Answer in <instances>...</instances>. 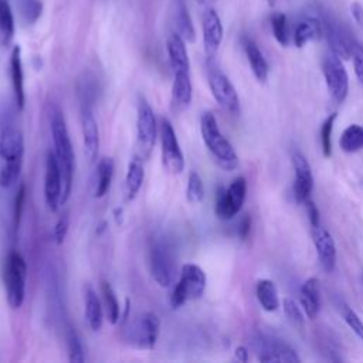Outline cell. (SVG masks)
Masks as SVG:
<instances>
[{
	"instance_id": "obj_27",
	"label": "cell",
	"mask_w": 363,
	"mask_h": 363,
	"mask_svg": "<svg viewBox=\"0 0 363 363\" xmlns=\"http://www.w3.org/2000/svg\"><path fill=\"white\" fill-rule=\"evenodd\" d=\"M104 308L97 294L88 287L86 290V321L91 331L98 332L104 324Z\"/></svg>"
},
{
	"instance_id": "obj_16",
	"label": "cell",
	"mask_w": 363,
	"mask_h": 363,
	"mask_svg": "<svg viewBox=\"0 0 363 363\" xmlns=\"http://www.w3.org/2000/svg\"><path fill=\"white\" fill-rule=\"evenodd\" d=\"M312 238L322 268L327 273H332L336 266V246L331 233L324 227L316 226L312 230Z\"/></svg>"
},
{
	"instance_id": "obj_22",
	"label": "cell",
	"mask_w": 363,
	"mask_h": 363,
	"mask_svg": "<svg viewBox=\"0 0 363 363\" xmlns=\"http://www.w3.org/2000/svg\"><path fill=\"white\" fill-rule=\"evenodd\" d=\"M324 34L319 17H305L297 25L294 30V43L298 49H302L312 40H318Z\"/></svg>"
},
{
	"instance_id": "obj_29",
	"label": "cell",
	"mask_w": 363,
	"mask_h": 363,
	"mask_svg": "<svg viewBox=\"0 0 363 363\" xmlns=\"http://www.w3.org/2000/svg\"><path fill=\"white\" fill-rule=\"evenodd\" d=\"M255 294H257V299L260 302V305L263 307V310H266L267 312H273L278 310L279 298H278L277 287L273 281L260 279L257 282Z\"/></svg>"
},
{
	"instance_id": "obj_14",
	"label": "cell",
	"mask_w": 363,
	"mask_h": 363,
	"mask_svg": "<svg viewBox=\"0 0 363 363\" xmlns=\"http://www.w3.org/2000/svg\"><path fill=\"white\" fill-rule=\"evenodd\" d=\"M292 165L295 171V182H294V197L297 203L305 205L307 200L311 199V193L314 189V176L311 171V165L305 156L295 152L292 155Z\"/></svg>"
},
{
	"instance_id": "obj_46",
	"label": "cell",
	"mask_w": 363,
	"mask_h": 363,
	"mask_svg": "<svg viewBox=\"0 0 363 363\" xmlns=\"http://www.w3.org/2000/svg\"><path fill=\"white\" fill-rule=\"evenodd\" d=\"M251 230V218L249 216H246L243 220L240 221V225H238V236L241 238H246L249 236Z\"/></svg>"
},
{
	"instance_id": "obj_12",
	"label": "cell",
	"mask_w": 363,
	"mask_h": 363,
	"mask_svg": "<svg viewBox=\"0 0 363 363\" xmlns=\"http://www.w3.org/2000/svg\"><path fill=\"white\" fill-rule=\"evenodd\" d=\"M209 87L210 91L217 101V104L229 111L230 114H238L240 112V99L238 94L231 84L227 75H225L220 70L213 68L209 73Z\"/></svg>"
},
{
	"instance_id": "obj_24",
	"label": "cell",
	"mask_w": 363,
	"mask_h": 363,
	"mask_svg": "<svg viewBox=\"0 0 363 363\" xmlns=\"http://www.w3.org/2000/svg\"><path fill=\"white\" fill-rule=\"evenodd\" d=\"M168 54L173 71L190 70V62L186 50V42L180 37L179 33H173L168 38Z\"/></svg>"
},
{
	"instance_id": "obj_8",
	"label": "cell",
	"mask_w": 363,
	"mask_h": 363,
	"mask_svg": "<svg viewBox=\"0 0 363 363\" xmlns=\"http://www.w3.org/2000/svg\"><path fill=\"white\" fill-rule=\"evenodd\" d=\"M322 71H324L327 88L335 103H344L349 91V77L347 68L339 58L332 51L325 55L322 63Z\"/></svg>"
},
{
	"instance_id": "obj_9",
	"label": "cell",
	"mask_w": 363,
	"mask_h": 363,
	"mask_svg": "<svg viewBox=\"0 0 363 363\" xmlns=\"http://www.w3.org/2000/svg\"><path fill=\"white\" fill-rule=\"evenodd\" d=\"M160 142H162V164L172 175H180L185 171V156L171 121L162 119L160 125Z\"/></svg>"
},
{
	"instance_id": "obj_10",
	"label": "cell",
	"mask_w": 363,
	"mask_h": 363,
	"mask_svg": "<svg viewBox=\"0 0 363 363\" xmlns=\"http://www.w3.org/2000/svg\"><path fill=\"white\" fill-rule=\"evenodd\" d=\"M149 267L153 279L160 287L169 288L175 284L176 263L171 250L162 245H155L149 251Z\"/></svg>"
},
{
	"instance_id": "obj_32",
	"label": "cell",
	"mask_w": 363,
	"mask_h": 363,
	"mask_svg": "<svg viewBox=\"0 0 363 363\" xmlns=\"http://www.w3.org/2000/svg\"><path fill=\"white\" fill-rule=\"evenodd\" d=\"M14 36V16L10 0H0V38L3 45H9Z\"/></svg>"
},
{
	"instance_id": "obj_31",
	"label": "cell",
	"mask_w": 363,
	"mask_h": 363,
	"mask_svg": "<svg viewBox=\"0 0 363 363\" xmlns=\"http://www.w3.org/2000/svg\"><path fill=\"white\" fill-rule=\"evenodd\" d=\"M340 149L347 153H355L363 149V127L358 124L349 125L339 139Z\"/></svg>"
},
{
	"instance_id": "obj_25",
	"label": "cell",
	"mask_w": 363,
	"mask_h": 363,
	"mask_svg": "<svg viewBox=\"0 0 363 363\" xmlns=\"http://www.w3.org/2000/svg\"><path fill=\"white\" fill-rule=\"evenodd\" d=\"M299 299L305 315L314 321L319 312V290L316 278H310L302 284Z\"/></svg>"
},
{
	"instance_id": "obj_50",
	"label": "cell",
	"mask_w": 363,
	"mask_h": 363,
	"mask_svg": "<svg viewBox=\"0 0 363 363\" xmlns=\"http://www.w3.org/2000/svg\"><path fill=\"white\" fill-rule=\"evenodd\" d=\"M214 2V0H200V3H203V5H212Z\"/></svg>"
},
{
	"instance_id": "obj_23",
	"label": "cell",
	"mask_w": 363,
	"mask_h": 363,
	"mask_svg": "<svg viewBox=\"0 0 363 363\" xmlns=\"http://www.w3.org/2000/svg\"><path fill=\"white\" fill-rule=\"evenodd\" d=\"M243 46H245V51H246V55L249 60V64L253 70V74L255 75V78L258 79L260 83H266L267 78H268L270 67H268V63H267L264 54L261 53L258 46L250 38H245Z\"/></svg>"
},
{
	"instance_id": "obj_1",
	"label": "cell",
	"mask_w": 363,
	"mask_h": 363,
	"mask_svg": "<svg viewBox=\"0 0 363 363\" xmlns=\"http://www.w3.org/2000/svg\"><path fill=\"white\" fill-rule=\"evenodd\" d=\"M50 128L54 142V155L58 160L60 168L63 173V197L62 206L68 200L73 190V179H74V164L75 156L73 149V142L66 124V118L63 111L57 105L50 108Z\"/></svg>"
},
{
	"instance_id": "obj_15",
	"label": "cell",
	"mask_w": 363,
	"mask_h": 363,
	"mask_svg": "<svg viewBox=\"0 0 363 363\" xmlns=\"http://www.w3.org/2000/svg\"><path fill=\"white\" fill-rule=\"evenodd\" d=\"M201 30H203V46L208 57H213L221 42H223V25H221V20L217 14V12L212 8H209L203 18H201Z\"/></svg>"
},
{
	"instance_id": "obj_45",
	"label": "cell",
	"mask_w": 363,
	"mask_h": 363,
	"mask_svg": "<svg viewBox=\"0 0 363 363\" xmlns=\"http://www.w3.org/2000/svg\"><path fill=\"white\" fill-rule=\"evenodd\" d=\"M305 206H307V210H308V216H310V220H311L312 227L319 226V210H318V208L315 206L314 201H312L311 199L307 200Z\"/></svg>"
},
{
	"instance_id": "obj_19",
	"label": "cell",
	"mask_w": 363,
	"mask_h": 363,
	"mask_svg": "<svg viewBox=\"0 0 363 363\" xmlns=\"http://www.w3.org/2000/svg\"><path fill=\"white\" fill-rule=\"evenodd\" d=\"M82 129L84 152L90 162H95L99 151V129L91 108L84 107L82 112Z\"/></svg>"
},
{
	"instance_id": "obj_37",
	"label": "cell",
	"mask_w": 363,
	"mask_h": 363,
	"mask_svg": "<svg viewBox=\"0 0 363 363\" xmlns=\"http://www.w3.org/2000/svg\"><path fill=\"white\" fill-rule=\"evenodd\" d=\"M177 29H179L180 37L184 38L185 42H189V43L195 42L196 30H195L193 22H192L190 14L186 10V8H182L180 12L177 13Z\"/></svg>"
},
{
	"instance_id": "obj_47",
	"label": "cell",
	"mask_w": 363,
	"mask_h": 363,
	"mask_svg": "<svg viewBox=\"0 0 363 363\" xmlns=\"http://www.w3.org/2000/svg\"><path fill=\"white\" fill-rule=\"evenodd\" d=\"M351 13L355 18V22L358 23V26L363 27V6L360 3H352L351 5Z\"/></svg>"
},
{
	"instance_id": "obj_48",
	"label": "cell",
	"mask_w": 363,
	"mask_h": 363,
	"mask_svg": "<svg viewBox=\"0 0 363 363\" xmlns=\"http://www.w3.org/2000/svg\"><path fill=\"white\" fill-rule=\"evenodd\" d=\"M236 359L240 362H247L249 360V351L245 347H238L236 349Z\"/></svg>"
},
{
	"instance_id": "obj_21",
	"label": "cell",
	"mask_w": 363,
	"mask_h": 363,
	"mask_svg": "<svg viewBox=\"0 0 363 363\" xmlns=\"http://www.w3.org/2000/svg\"><path fill=\"white\" fill-rule=\"evenodd\" d=\"M172 84V101L179 108H186L190 105L193 98V86L190 78V70L173 71Z\"/></svg>"
},
{
	"instance_id": "obj_43",
	"label": "cell",
	"mask_w": 363,
	"mask_h": 363,
	"mask_svg": "<svg viewBox=\"0 0 363 363\" xmlns=\"http://www.w3.org/2000/svg\"><path fill=\"white\" fill-rule=\"evenodd\" d=\"M282 307H284V311L292 324L299 325V327L304 325V322H305L304 314L301 312L299 307L295 304V301H292L291 298H286L284 301H282Z\"/></svg>"
},
{
	"instance_id": "obj_20",
	"label": "cell",
	"mask_w": 363,
	"mask_h": 363,
	"mask_svg": "<svg viewBox=\"0 0 363 363\" xmlns=\"http://www.w3.org/2000/svg\"><path fill=\"white\" fill-rule=\"evenodd\" d=\"M10 77H12V86H13L16 105L20 111H22L26 104V94H25V73H23V62H22V49H20V46H16L10 55Z\"/></svg>"
},
{
	"instance_id": "obj_17",
	"label": "cell",
	"mask_w": 363,
	"mask_h": 363,
	"mask_svg": "<svg viewBox=\"0 0 363 363\" xmlns=\"http://www.w3.org/2000/svg\"><path fill=\"white\" fill-rule=\"evenodd\" d=\"M25 136L14 127H6L0 132V162L23 160Z\"/></svg>"
},
{
	"instance_id": "obj_18",
	"label": "cell",
	"mask_w": 363,
	"mask_h": 363,
	"mask_svg": "<svg viewBox=\"0 0 363 363\" xmlns=\"http://www.w3.org/2000/svg\"><path fill=\"white\" fill-rule=\"evenodd\" d=\"M260 347L258 359L261 362H299V356L297 352L288 347L284 342L271 340V339H261L258 340Z\"/></svg>"
},
{
	"instance_id": "obj_38",
	"label": "cell",
	"mask_w": 363,
	"mask_h": 363,
	"mask_svg": "<svg viewBox=\"0 0 363 363\" xmlns=\"http://www.w3.org/2000/svg\"><path fill=\"white\" fill-rule=\"evenodd\" d=\"M338 114H331L321 128V145L322 152H324L325 158H329L332 155V132H334V124Z\"/></svg>"
},
{
	"instance_id": "obj_40",
	"label": "cell",
	"mask_w": 363,
	"mask_h": 363,
	"mask_svg": "<svg viewBox=\"0 0 363 363\" xmlns=\"http://www.w3.org/2000/svg\"><path fill=\"white\" fill-rule=\"evenodd\" d=\"M25 199H26V185L20 184L16 197H14V212H13V230L17 233L20 227V221H22V214H23V208H25Z\"/></svg>"
},
{
	"instance_id": "obj_34",
	"label": "cell",
	"mask_w": 363,
	"mask_h": 363,
	"mask_svg": "<svg viewBox=\"0 0 363 363\" xmlns=\"http://www.w3.org/2000/svg\"><path fill=\"white\" fill-rule=\"evenodd\" d=\"M271 29L277 42L281 46L287 47L290 43V32H288L287 16L284 13H274L271 16Z\"/></svg>"
},
{
	"instance_id": "obj_3",
	"label": "cell",
	"mask_w": 363,
	"mask_h": 363,
	"mask_svg": "<svg viewBox=\"0 0 363 363\" xmlns=\"http://www.w3.org/2000/svg\"><path fill=\"white\" fill-rule=\"evenodd\" d=\"M3 281L9 305L13 310H18L25 302L27 281L26 260L18 251L13 250L8 254L3 270Z\"/></svg>"
},
{
	"instance_id": "obj_42",
	"label": "cell",
	"mask_w": 363,
	"mask_h": 363,
	"mask_svg": "<svg viewBox=\"0 0 363 363\" xmlns=\"http://www.w3.org/2000/svg\"><path fill=\"white\" fill-rule=\"evenodd\" d=\"M68 229H70V216L63 214L57 220V223L53 230V241L57 246H62L64 243Z\"/></svg>"
},
{
	"instance_id": "obj_33",
	"label": "cell",
	"mask_w": 363,
	"mask_h": 363,
	"mask_svg": "<svg viewBox=\"0 0 363 363\" xmlns=\"http://www.w3.org/2000/svg\"><path fill=\"white\" fill-rule=\"evenodd\" d=\"M23 160H8L0 164V188H12L22 173Z\"/></svg>"
},
{
	"instance_id": "obj_26",
	"label": "cell",
	"mask_w": 363,
	"mask_h": 363,
	"mask_svg": "<svg viewBox=\"0 0 363 363\" xmlns=\"http://www.w3.org/2000/svg\"><path fill=\"white\" fill-rule=\"evenodd\" d=\"M144 179H145V169L142 159L135 158L129 164L125 176V197L128 201H132L138 196L140 188L144 185Z\"/></svg>"
},
{
	"instance_id": "obj_5",
	"label": "cell",
	"mask_w": 363,
	"mask_h": 363,
	"mask_svg": "<svg viewBox=\"0 0 363 363\" xmlns=\"http://www.w3.org/2000/svg\"><path fill=\"white\" fill-rule=\"evenodd\" d=\"M159 332L160 319L153 312H147L129 324L125 331V339L136 349L152 351L158 342Z\"/></svg>"
},
{
	"instance_id": "obj_30",
	"label": "cell",
	"mask_w": 363,
	"mask_h": 363,
	"mask_svg": "<svg viewBox=\"0 0 363 363\" xmlns=\"http://www.w3.org/2000/svg\"><path fill=\"white\" fill-rule=\"evenodd\" d=\"M101 294H103V304H104V312L108 319L110 324L116 325L121 321V307L119 301L116 298V294L114 288L111 287L110 282L103 281L101 282Z\"/></svg>"
},
{
	"instance_id": "obj_6",
	"label": "cell",
	"mask_w": 363,
	"mask_h": 363,
	"mask_svg": "<svg viewBox=\"0 0 363 363\" xmlns=\"http://www.w3.org/2000/svg\"><path fill=\"white\" fill-rule=\"evenodd\" d=\"M247 195V182L243 176L236 177L229 188H220L216 196V216L221 220H231L245 205Z\"/></svg>"
},
{
	"instance_id": "obj_4",
	"label": "cell",
	"mask_w": 363,
	"mask_h": 363,
	"mask_svg": "<svg viewBox=\"0 0 363 363\" xmlns=\"http://www.w3.org/2000/svg\"><path fill=\"white\" fill-rule=\"evenodd\" d=\"M206 274L199 266L188 263L180 270V277L173 287L171 295V305L173 310L184 307L188 301L197 299L206 290Z\"/></svg>"
},
{
	"instance_id": "obj_35",
	"label": "cell",
	"mask_w": 363,
	"mask_h": 363,
	"mask_svg": "<svg viewBox=\"0 0 363 363\" xmlns=\"http://www.w3.org/2000/svg\"><path fill=\"white\" fill-rule=\"evenodd\" d=\"M186 199L189 203L196 205L200 203L205 199V185L201 176L197 172H190L189 180H188V188H186Z\"/></svg>"
},
{
	"instance_id": "obj_49",
	"label": "cell",
	"mask_w": 363,
	"mask_h": 363,
	"mask_svg": "<svg viewBox=\"0 0 363 363\" xmlns=\"http://www.w3.org/2000/svg\"><path fill=\"white\" fill-rule=\"evenodd\" d=\"M123 214H124V210H123V209H116V210H115L116 223H121V220H123Z\"/></svg>"
},
{
	"instance_id": "obj_2",
	"label": "cell",
	"mask_w": 363,
	"mask_h": 363,
	"mask_svg": "<svg viewBox=\"0 0 363 363\" xmlns=\"http://www.w3.org/2000/svg\"><path fill=\"white\" fill-rule=\"evenodd\" d=\"M201 138L205 140L209 152L213 155L214 160L226 171H234L238 166V156L233 145L221 134L217 119L212 112H205L200 118Z\"/></svg>"
},
{
	"instance_id": "obj_36",
	"label": "cell",
	"mask_w": 363,
	"mask_h": 363,
	"mask_svg": "<svg viewBox=\"0 0 363 363\" xmlns=\"http://www.w3.org/2000/svg\"><path fill=\"white\" fill-rule=\"evenodd\" d=\"M43 13V5L40 0H22L20 2V16L26 25H34Z\"/></svg>"
},
{
	"instance_id": "obj_51",
	"label": "cell",
	"mask_w": 363,
	"mask_h": 363,
	"mask_svg": "<svg viewBox=\"0 0 363 363\" xmlns=\"http://www.w3.org/2000/svg\"><path fill=\"white\" fill-rule=\"evenodd\" d=\"M267 2H268V5H270V6H274V5H275V2H277V0H267Z\"/></svg>"
},
{
	"instance_id": "obj_11",
	"label": "cell",
	"mask_w": 363,
	"mask_h": 363,
	"mask_svg": "<svg viewBox=\"0 0 363 363\" xmlns=\"http://www.w3.org/2000/svg\"><path fill=\"white\" fill-rule=\"evenodd\" d=\"M322 29L328 38V45L331 47V51L336 54L342 60H349L352 55V45L355 40L349 36V33L332 18L328 13H322L321 17Z\"/></svg>"
},
{
	"instance_id": "obj_7",
	"label": "cell",
	"mask_w": 363,
	"mask_h": 363,
	"mask_svg": "<svg viewBox=\"0 0 363 363\" xmlns=\"http://www.w3.org/2000/svg\"><path fill=\"white\" fill-rule=\"evenodd\" d=\"M156 118L148 101L140 99L136 118V147L139 159L149 158L156 142Z\"/></svg>"
},
{
	"instance_id": "obj_41",
	"label": "cell",
	"mask_w": 363,
	"mask_h": 363,
	"mask_svg": "<svg viewBox=\"0 0 363 363\" xmlns=\"http://www.w3.org/2000/svg\"><path fill=\"white\" fill-rule=\"evenodd\" d=\"M68 359L73 363L84 362V351H83L82 340H79L75 331H70L68 334Z\"/></svg>"
},
{
	"instance_id": "obj_13",
	"label": "cell",
	"mask_w": 363,
	"mask_h": 363,
	"mask_svg": "<svg viewBox=\"0 0 363 363\" xmlns=\"http://www.w3.org/2000/svg\"><path fill=\"white\" fill-rule=\"evenodd\" d=\"M63 197V173L54 152L47 153L46 175H45V199L47 208L57 212L62 206Z\"/></svg>"
},
{
	"instance_id": "obj_39",
	"label": "cell",
	"mask_w": 363,
	"mask_h": 363,
	"mask_svg": "<svg viewBox=\"0 0 363 363\" xmlns=\"http://www.w3.org/2000/svg\"><path fill=\"white\" fill-rule=\"evenodd\" d=\"M339 311L342 316H344L348 327L356 334L359 339L363 340V322L359 318V315L349 305H347L345 302H339Z\"/></svg>"
},
{
	"instance_id": "obj_44",
	"label": "cell",
	"mask_w": 363,
	"mask_h": 363,
	"mask_svg": "<svg viewBox=\"0 0 363 363\" xmlns=\"http://www.w3.org/2000/svg\"><path fill=\"white\" fill-rule=\"evenodd\" d=\"M352 60H353V68L355 74L359 79V83L363 84V46L358 43L356 40L352 45Z\"/></svg>"
},
{
	"instance_id": "obj_28",
	"label": "cell",
	"mask_w": 363,
	"mask_h": 363,
	"mask_svg": "<svg viewBox=\"0 0 363 363\" xmlns=\"http://www.w3.org/2000/svg\"><path fill=\"white\" fill-rule=\"evenodd\" d=\"M115 172V164L114 159L111 158H103L99 159V162L97 165V179H95V197H104L112 184V177Z\"/></svg>"
}]
</instances>
